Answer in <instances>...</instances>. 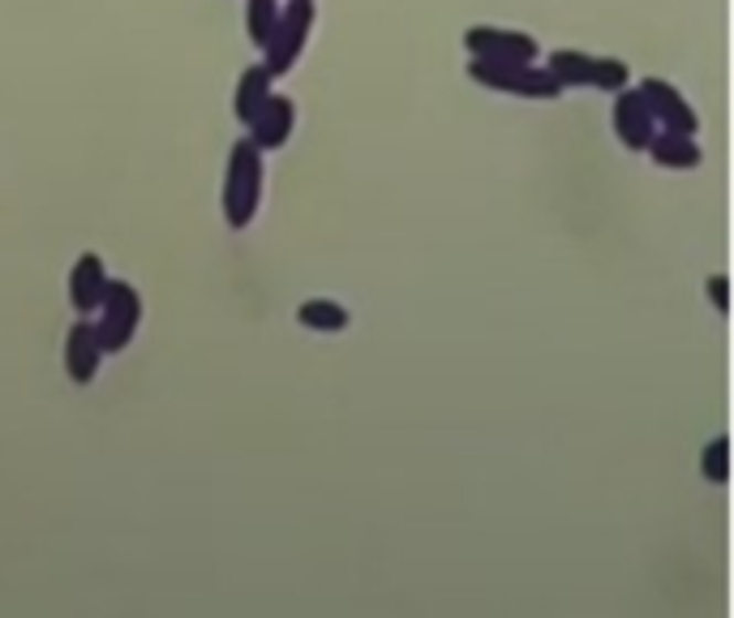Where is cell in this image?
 Returning a JSON list of instances; mask_svg holds the SVG:
<instances>
[{
	"instance_id": "6da1fadb",
	"label": "cell",
	"mask_w": 734,
	"mask_h": 618,
	"mask_svg": "<svg viewBox=\"0 0 734 618\" xmlns=\"http://www.w3.org/2000/svg\"><path fill=\"white\" fill-rule=\"evenodd\" d=\"M263 202V151L241 138L228 154V177H224V220L228 228H249Z\"/></svg>"
},
{
	"instance_id": "7a4b0ae2",
	"label": "cell",
	"mask_w": 734,
	"mask_h": 618,
	"mask_svg": "<svg viewBox=\"0 0 734 618\" xmlns=\"http://www.w3.org/2000/svg\"><path fill=\"white\" fill-rule=\"evenodd\" d=\"M468 77L477 86H490L499 95H515V99H559L563 86L550 77V70H538L533 61H468Z\"/></svg>"
},
{
	"instance_id": "3957f363",
	"label": "cell",
	"mask_w": 734,
	"mask_h": 618,
	"mask_svg": "<svg viewBox=\"0 0 734 618\" xmlns=\"http://www.w3.org/2000/svg\"><path fill=\"white\" fill-rule=\"evenodd\" d=\"M138 322H142V292L125 279H108V292L99 301V322H95V340L108 352H125L138 335Z\"/></svg>"
},
{
	"instance_id": "277c9868",
	"label": "cell",
	"mask_w": 734,
	"mask_h": 618,
	"mask_svg": "<svg viewBox=\"0 0 734 618\" xmlns=\"http://www.w3.org/2000/svg\"><path fill=\"white\" fill-rule=\"evenodd\" d=\"M550 77L567 90V86H597V90H623L631 82V70L627 61L618 56H588V52H550L545 61Z\"/></svg>"
},
{
	"instance_id": "5b68a950",
	"label": "cell",
	"mask_w": 734,
	"mask_h": 618,
	"mask_svg": "<svg viewBox=\"0 0 734 618\" xmlns=\"http://www.w3.org/2000/svg\"><path fill=\"white\" fill-rule=\"evenodd\" d=\"M309 26H313V0H288V4H279L275 31H270L267 47H263V56H267L263 65H267L275 77L288 74V70L301 61Z\"/></svg>"
},
{
	"instance_id": "8992f818",
	"label": "cell",
	"mask_w": 734,
	"mask_h": 618,
	"mask_svg": "<svg viewBox=\"0 0 734 618\" xmlns=\"http://www.w3.org/2000/svg\"><path fill=\"white\" fill-rule=\"evenodd\" d=\"M464 47L468 56H481V61H538V39L507 26H468Z\"/></svg>"
},
{
	"instance_id": "52a82bcc",
	"label": "cell",
	"mask_w": 734,
	"mask_h": 618,
	"mask_svg": "<svg viewBox=\"0 0 734 618\" xmlns=\"http://www.w3.org/2000/svg\"><path fill=\"white\" fill-rule=\"evenodd\" d=\"M636 90L645 95V104H649V113H653L657 129H674V134H695V129H700V116L692 113V104H688L670 82L645 77Z\"/></svg>"
},
{
	"instance_id": "ba28073f",
	"label": "cell",
	"mask_w": 734,
	"mask_h": 618,
	"mask_svg": "<svg viewBox=\"0 0 734 618\" xmlns=\"http://www.w3.org/2000/svg\"><path fill=\"white\" fill-rule=\"evenodd\" d=\"M610 120H615L618 142H623L627 151H645V147L653 142L657 120H653V113H649V104H645L640 90H627V86L615 90V113H610Z\"/></svg>"
},
{
	"instance_id": "9c48e42d",
	"label": "cell",
	"mask_w": 734,
	"mask_h": 618,
	"mask_svg": "<svg viewBox=\"0 0 734 618\" xmlns=\"http://www.w3.org/2000/svg\"><path fill=\"white\" fill-rule=\"evenodd\" d=\"M292 125H297V104L288 95H267V104L254 113V120L245 129H249V142L258 151H279L288 142Z\"/></svg>"
},
{
	"instance_id": "30bf717a",
	"label": "cell",
	"mask_w": 734,
	"mask_h": 618,
	"mask_svg": "<svg viewBox=\"0 0 734 618\" xmlns=\"http://www.w3.org/2000/svg\"><path fill=\"white\" fill-rule=\"evenodd\" d=\"M99 361H104V348L95 340V322L82 313L74 327H70V335H65V374H70L77 386L95 383Z\"/></svg>"
},
{
	"instance_id": "8fae6325",
	"label": "cell",
	"mask_w": 734,
	"mask_h": 618,
	"mask_svg": "<svg viewBox=\"0 0 734 618\" xmlns=\"http://www.w3.org/2000/svg\"><path fill=\"white\" fill-rule=\"evenodd\" d=\"M104 292H108V267H104V258L99 254H82L70 270V306L77 309V318L82 313H95L99 301H104Z\"/></svg>"
},
{
	"instance_id": "7c38bea8",
	"label": "cell",
	"mask_w": 734,
	"mask_h": 618,
	"mask_svg": "<svg viewBox=\"0 0 734 618\" xmlns=\"http://www.w3.org/2000/svg\"><path fill=\"white\" fill-rule=\"evenodd\" d=\"M645 151L653 154L657 168H674V172H683V168H695V163H700L695 138L692 134H674V129H657L653 142H649Z\"/></svg>"
},
{
	"instance_id": "4fadbf2b",
	"label": "cell",
	"mask_w": 734,
	"mask_h": 618,
	"mask_svg": "<svg viewBox=\"0 0 734 618\" xmlns=\"http://www.w3.org/2000/svg\"><path fill=\"white\" fill-rule=\"evenodd\" d=\"M270 82H275V74H270L267 65H249V70L241 74V82H236V120H241V125H249L254 113L267 104Z\"/></svg>"
},
{
	"instance_id": "5bb4252c",
	"label": "cell",
	"mask_w": 734,
	"mask_h": 618,
	"mask_svg": "<svg viewBox=\"0 0 734 618\" xmlns=\"http://www.w3.org/2000/svg\"><path fill=\"white\" fill-rule=\"evenodd\" d=\"M297 322H301L306 331H327V335H336V331L348 327V309L340 306V301H331V297H309L306 306L297 309Z\"/></svg>"
},
{
	"instance_id": "9a60e30c",
	"label": "cell",
	"mask_w": 734,
	"mask_h": 618,
	"mask_svg": "<svg viewBox=\"0 0 734 618\" xmlns=\"http://www.w3.org/2000/svg\"><path fill=\"white\" fill-rule=\"evenodd\" d=\"M275 18H279V0H249L245 4V35H249V43L267 47L270 31H275Z\"/></svg>"
},
{
	"instance_id": "2e32d148",
	"label": "cell",
	"mask_w": 734,
	"mask_h": 618,
	"mask_svg": "<svg viewBox=\"0 0 734 618\" xmlns=\"http://www.w3.org/2000/svg\"><path fill=\"white\" fill-rule=\"evenodd\" d=\"M700 472H704L713 486H722V481L731 477V438H713V443H709V451L700 456Z\"/></svg>"
},
{
	"instance_id": "e0dca14e",
	"label": "cell",
	"mask_w": 734,
	"mask_h": 618,
	"mask_svg": "<svg viewBox=\"0 0 734 618\" xmlns=\"http://www.w3.org/2000/svg\"><path fill=\"white\" fill-rule=\"evenodd\" d=\"M709 297H713V306L726 313V306H731V301H726V275H713V279H709Z\"/></svg>"
}]
</instances>
